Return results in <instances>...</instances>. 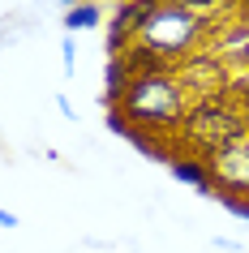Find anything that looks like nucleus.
I'll return each instance as SVG.
<instances>
[{
    "instance_id": "nucleus-1",
    "label": "nucleus",
    "mask_w": 249,
    "mask_h": 253,
    "mask_svg": "<svg viewBox=\"0 0 249 253\" xmlns=\"http://www.w3.org/2000/svg\"><path fill=\"white\" fill-rule=\"evenodd\" d=\"M125 116V125H146V129H181L185 112H189V90L181 86L176 69L163 73H138L125 86L120 103L112 107Z\"/></svg>"
},
{
    "instance_id": "nucleus-2",
    "label": "nucleus",
    "mask_w": 249,
    "mask_h": 253,
    "mask_svg": "<svg viewBox=\"0 0 249 253\" xmlns=\"http://www.w3.org/2000/svg\"><path fill=\"white\" fill-rule=\"evenodd\" d=\"M176 133H181V146L189 150L194 159H210V155H219L228 142H236V137L249 133V112L236 107L228 90L215 94V99H194Z\"/></svg>"
},
{
    "instance_id": "nucleus-3",
    "label": "nucleus",
    "mask_w": 249,
    "mask_h": 253,
    "mask_svg": "<svg viewBox=\"0 0 249 253\" xmlns=\"http://www.w3.org/2000/svg\"><path fill=\"white\" fill-rule=\"evenodd\" d=\"M202 39H206V26H202L194 13L176 9L172 0H159L155 9H150V17L142 22V30H138L133 43H142L146 52H155L159 60H168V65L176 69L181 60H189V56L198 52Z\"/></svg>"
},
{
    "instance_id": "nucleus-4",
    "label": "nucleus",
    "mask_w": 249,
    "mask_h": 253,
    "mask_svg": "<svg viewBox=\"0 0 249 253\" xmlns=\"http://www.w3.org/2000/svg\"><path fill=\"white\" fill-rule=\"evenodd\" d=\"M210 180H215V198H241L249 193V133L228 142L219 155L206 159Z\"/></svg>"
},
{
    "instance_id": "nucleus-5",
    "label": "nucleus",
    "mask_w": 249,
    "mask_h": 253,
    "mask_svg": "<svg viewBox=\"0 0 249 253\" xmlns=\"http://www.w3.org/2000/svg\"><path fill=\"white\" fill-rule=\"evenodd\" d=\"M176 78H181V86L189 94H198V99H215V94L228 90V73H223V60L219 56H189V60H181L176 65Z\"/></svg>"
},
{
    "instance_id": "nucleus-6",
    "label": "nucleus",
    "mask_w": 249,
    "mask_h": 253,
    "mask_svg": "<svg viewBox=\"0 0 249 253\" xmlns=\"http://www.w3.org/2000/svg\"><path fill=\"white\" fill-rule=\"evenodd\" d=\"M168 172L181 180V185H194L202 198H215V180H210V168H206V159H194V155H172L168 159Z\"/></svg>"
},
{
    "instance_id": "nucleus-7",
    "label": "nucleus",
    "mask_w": 249,
    "mask_h": 253,
    "mask_svg": "<svg viewBox=\"0 0 249 253\" xmlns=\"http://www.w3.org/2000/svg\"><path fill=\"white\" fill-rule=\"evenodd\" d=\"M172 4L185 9V13H194L202 26H215V22H232L245 0H172Z\"/></svg>"
},
{
    "instance_id": "nucleus-8",
    "label": "nucleus",
    "mask_w": 249,
    "mask_h": 253,
    "mask_svg": "<svg viewBox=\"0 0 249 253\" xmlns=\"http://www.w3.org/2000/svg\"><path fill=\"white\" fill-rule=\"evenodd\" d=\"M133 82V73H129V65H125V56H112L107 60V69H103V103H107V112L120 103V94H125V86Z\"/></svg>"
},
{
    "instance_id": "nucleus-9",
    "label": "nucleus",
    "mask_w": 249,
    "mask_h": 253,
    "mask_svg": "<svg viewBox=\"0 0 249 253\" xmlns=\"http://www.w3.org/2000/svg\"><path fill=\"white\" fill-rule=\"evenodd\" d=\"M103 22V13H99V0H78L73 9L65 13V35H78V30H95Z\"/></svg>"
},
{
    "instance_id": "nucleus-10",
    "label": "nucleus",
    "mask_w": 249,
    "mask_h": 253,
    "mask_svg": "<svg viewBox=\"0 0 249 253\" xmlns=\"http://www.w3.org/2000/svg\"><path fill=\"white\" fill-rule=\"evenodd\" d=\"M60 73H65V78L78 73V47H73V35H60Z\"/></svg>"
},
{
    "instance_id": "nucleus-11",
    "label": "nucleus",
    "mask_w": 249,
    "mask_h": 253,
    "mask_svg": "<svg viewBox=\"0 0 249 253\" xmlns=\"http://www.w3.org/2000/svg\"><path fill=\"white\" fill-rule=\"evenodd\" d=\"M215 249H223V253H245V245L232 240V236H215Z\"/></svg>"
},
{
    "instance_id": "nucleus-12",
    "label": "nucleus",
    "mask_w": 249,
    "mask_h": 253,
    "mask_svg": "<svg viewBox=\"0 0 249 253\" xmlns=\"http://www.w3.org/2000/svg\"><path fill=\"white\" fill-rule=\"evenodd\" d=\"M56 107H60V116H65V120H78V107L69 103V94H56Z\"/></svg>"
},
{
    "instance_id": "nucleus-13",
    "label": "nucleus",
    "mask_w": 249,
    "mask_h": 253,
    "mask_svg": "<svg viewBox=\"0 0 249 253\" xmlns=\"http://www.w3.org/2000/svg\"><path fill=\"white\" fill-rule=\"evenodd\" d=\"M0 227H17V214L4 211V206H0Z\"/></svg>"
},
{
    "instance_id": "nucleus-14",
    "label": "nucleus",
    "mask_w": 249,
    "mask_h": 253,
    "mask_svg": "<svg viewBox=\"0 0 249 253\" xmlns=\"http://www.w3.org/2000/svg\"><path fill=\"white\" fill-rule=\"evenodd\" d=\"M0 39H4V35H0Z\"/></svg>"
},
{
    "instance_id": "nucleus-15",
    "label": "nucleus",
    "mask_w": 249,
    "mask_h": 253,
    "mask_svg": "<svg viewBox=\"0 0 249 253\" xmlns=\"http://www.w3.org/2000/svg\"><path fill=\"white\" fill-rule=\"evenodd\" d=\"M120 4H125V0H120Z\"/></svg>"
}]
</instances>
